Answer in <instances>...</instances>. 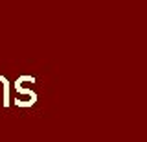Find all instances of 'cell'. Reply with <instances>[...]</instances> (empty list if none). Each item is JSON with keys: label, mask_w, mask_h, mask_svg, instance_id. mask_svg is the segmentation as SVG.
I'll list each match as a JSON object with an SVG mask.
<instances>
[{"label": "cell", "mask_w": 147, "mask_h": 142, "mask_svg": "<svg viewBox=\"0 0 147 142\" xmlns=\"http://www.w3.org/2000/svg\"><path fill=\"white\" fill-rule=\"evenodd\" d=\"M22 81H31V83H33L35 77H33V76H20V77H18V79L15 81V90H17L18 94H28V96H31V100H35V102H37V94L33 92V90H30V89H22V87H20Z\"/></svg>", "instance_id": "cell-1"}, {"label": "cell", "mask_w": 147, "mask_h": 142, "mask_svg": "<svg viewBox=\"0 0 147 142\" xmlns=\"http://www.w3.org/2000/svg\"><path fill=\"white\" fill-rule=\"evenodd\" d=\"M0 83L4 85V105H9V81L6 79L4 76H0Z\"/></svg>", "instance_id": "cell-2"}]
</instances>
